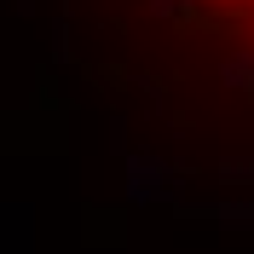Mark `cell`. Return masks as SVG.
I'll use <instances>...</instances> for the list:
<instances>
[{
    "label": "cell",
    "instance_id": "obj_1",
    "mask_svg": "<svg viewBox=\"0 0 254 254\" xmlns=\"http://www.w3.org/2000/svg\"><path fill=\"white\" fill-rule=\"evenodd\" d=\"M133 47L190 156L254 168V0H127Z\"/></svg>",
    "mask_w": 254,
    "mask_h": 254
}]
</instances>
